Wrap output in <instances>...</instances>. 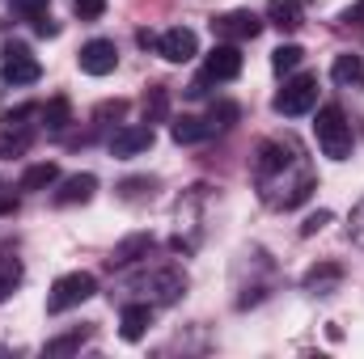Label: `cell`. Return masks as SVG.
<instances>
[{
  "mask_svg": "<svg viewBox=\"0 0 364 359\" xmlns=\"http://www.w3.org/2000/svg\"><path fill=\"white\" fill-rule=\"evenodd\" d=\"M314 136H318L322 157H331V161H348V157H352V123L343 118L339 106H322V110H318Z\"/></svg>",
  "mask_w": 364,
  "mask_h": 359,
  "instance_id": "obj_1",
  "label": "cell"
},
{
  "mask_svg": "<svg viewBox=\"0 0 364 359\" xmlns=\"http://www.w3.org/2000/svg\"><path fill=\"white\" fill-rule=\"evenodd\" d=\"M93 292H97V279L90 270H73V275H60L51 283V296H47V313H68L77 304H85Z\"/></svg>",
  "mask_w": 364,
  "mask_h": 359,
  "instance_id": "obj_2",
  "label": "cell"
},
{
  "mask_svg": "<svg viewBox=\"0 0 364 359\" xmlns=\"http://www.w3.org/2000/svg\"><path fill=\"white\" fill-rule=\"evenodd\" d=\"M272 106H275V114H284V118H301V114H309V110L318 106V77L301 72V77L284 81V89L275 93Z\"/></svg>",
  "mask_w": 364,
  "mask_h": 359,
  "instance_id": "obj_3",
  "label": "cell"
},
{
  "mask_svg": "<svg viewBox=\"0 0 364 359\" xmlns=\"http://www.w3.org/2000/svg\"><path fill=\"white\" fill-rule=\"evenodd\" d=\"M212 34L216 43H250L263 34V17H255L250 9H233V13L212 17Z\"/></svg>",
  "mask_w": 364,
  "mask_h": 359,
  "instance_id": "obj_4",
  "label": "cell"
},
{
  "mask_svg": "<svg viewBox=\"0 0 364 359\" xmlns=\"http://www.w3.org/2000/svg\"><path fill=\"white\" fill-rule=\"evenodd\" d=\"M0 77H4V85H34L43 77V68H38V60H34V51L26 43H4V68H0Z\"/></svg>",
  "mask_w": 364,
  "mask_h": 359,
  "instance_id": "obj_5",
  "label": "cell"
},
{
  "mask_svg": "<svg viewBox=\"0 0 364 359\" xmlns=\"http://www.w3.org/2000/svg\"><path fill=\"white\" fill-rule=\"evenodd\" d=\"M77 64H81V72H85V77H110V72L119 68V51H114V43H110V38H90V43L81 47Z\"/></svg>",
  "mask_w": 364,
  "mask_h": 359,
  "instance_id": "obj_6",
  "label": "cell"
},
{
  "mask_svg": "<svg viewBox=\"0 0 364 359\" xmlns=\"http://www.w3.org/2000/svg\"><path fill=\"white\" fill-rule=\"evenodd\" d=\"M203 77L208 81H237L242 77V51L237 43H216L203 60Z\"/></svg>",
  "mask_w": 364,
  "mask_h": 359,
  "instance_id": "obj_7",
  "label": "cell"
},
{
  "mask_svg": "<svg viewBox=\"0 0 364 359\" xmlns=\"http://www.w3.org/2000/svg\"><path fill=\"white\" fill-rule=\"evenodd\" d=\"M153 127L149 123H136V127H119L114 136H110V157H119V161H127V157H140V153H149L153 148Z\"/></svg>",
  "mask_w": 364,
  "mask_h": 359,
  "instance_id": "obj_8",
  "label": "cell"
},
{
  "mask_svg": "<svg viewBox=\"0 0 364 359\" xmlns=\"http://www.w3.org/2000/svg\"><path fill=\"white\" fill-rule=\"evenodd\" d=\"M157 55L170 60V64H186V60H195V55H199V38H195V30H186V26L166 30V34L157 38Z\"/></svg>",
  "mask_w": 364,
  "mask_h": 359,
  "instance_id": "obj_9",
  "label": "cell"
},
{
  "mask_svg": "<svg viewBox=\"0 0 364 359\" xmlns=\"http://www.w3.org/2000/svg\"><path fill=\"white\" fill-rule=\"evenodd\" d=\"M149 250H153V237H149V233H132L127 241L114 245V254H110L106 263H110V270H123V267H132L136 258H149Z\"/></svg>",
  "mask_w": 364,
  "mask_h": 359,
  "instance_id": "obj_10",
  "label": "cell"
},
{
  "mask_svg": "<svg viewBox=\"0 0 364 359\" xmlns=\"http://www.w3.org/2000/svg\"><path fill=\"white\" fill-rule=\"evenodd\" d=\"M149 326H153V309H149V304H127L123 317H119V334H123L127 343H140V338L149 334Z\"/></svg>",
  "mask_w": 364,
  "mask_h": 359,
  "instance_id": "obj_11",
  "label": "cell"
},
{
  "mask_svg": "<svg viewBox=\"0 0 364 359\" xmlns=\"http://www.w3.org/2000/svg\"><path fill=\"white\" fill-rule=\"evenodd\" d=\"M93 190H97V178H93V174H73V178H64V186L55 190V203H60V207H73V203H90Z\"/></svg>",
  "mask_w": 364,
  "mask_h": 359,
  "instance_id": "obj_12",
  "label": "cell"
},
{
  "mask_svg": "<svg viewBox=\"0 0 364 359\" xmlns=\"http://www.w3.org/2000/svg\"><path fill=\"white\" fill-rule=\"evenodd\" d=\"M216 127H212V118H195V114H182L170 123V136H174V144H199V140H208Z\"/></svg>",
  "mask_w": 364,
  "mask_h": 359,
  "instance_id": "obj_13",
  "label": "cell"
},
{
  "mask_svg": "<svg viewBox=\"0 0 364 359\" xmlns=\"http://www.w3.org/2000/svg\"><path fill=\"white\" fill-rule=\"evenodd\" d=\"M301 21H305L301 0H272L267 4V26H275V30L292 34V30H301Z\"/></svg>",
  "mask_w": 364,
  "mask_h": 359,
  "instance_id": "obj_14",
  "label": "cell"
},
{
  "mask_svg": "<svg viewBox=\"0 0 364 359\" xmlns=\"http://www.w3.org/2000/svg\"><path fill=\"white\" fill-rule=\"evenodd\" d=\"M38 118H43L47 131H64V127L73 123V101L60 93V97H51L47 106H38Z\"/></svg>",
  "mask_w": 364,
  "mask_h": 359,
  "instance_id": "obj_15",
  "label": "cell"
},
{
  "mask_svg": "<svg viewBox=\"0 0 364 359\" xmlns=\"http://www.w3.org/2000/svg\"><path fill=\"white\" fill-rule=\"evenodd\" d=\"M153 292H157V300L174 304L182 292H186V275H182V270H174V267L157 270V275H153Z\"/></svg>",
  "mask_w": 364,
  "mask_h": 359,
  "instance_id": "obj_16",
  "label": "cell"
},
{
  "mask_svg": "<svg viewBox=\"0 0 364 359\" xmlns=\"http://www.w3.org/2000/svg\"><path fill=\"white\" fill-rule=\"evenodd\" d=\"M331 77H335V85H360V81H364V60H360V55H352V51L335 55Z\"/></svg>",
  "mask_w": 364,
  "mask_h": 359,
  "instance_id": "obj_17",
  "label": "cell"
},
{
  "mask_svg": "<svg viewBox=\"0 0 364 359\" xmlns=\"http://www.w3.org/2000/svg\"><path fill=\"white\" fill-rule=\"evenodd\" d=\"M60 182V165L55 161H38V165H30L26 174H21V190H47V186H55Z\"/></svg>",
  "mask_w": 364,
  "mask_h": 359,
  "instance_id": "obj_18",
  "label": "cell"
},
{
  "mask_svg": "<svg viewBox=\"0 0 364 359\" xmlns=\"http://www.w3.org/2000/svg\"><path fill=\"white\" fill-rule=\"evenodd\" d=\"M343 279V267H335V263H322V267H314L305 275V287L309 292H318V296H331V287Z\"/></svg>",
  "mask_w": 364,
  "mask_h": 359,
  "instance_id": "obj_19",
  "label": "cell"
},
{
  "mask_svg": "<svg viewBox=\"0 0 364 359\" xmlns=\"http://www.w3.org/2000/svg\"><path fill=\"white\" fill-rule=\"evenodd\" d=\"M301 60H305V51H301L296 43H284V47H275V51H272L275 77H288V72H296V68H301Z\"/></svg>",
  "mask_w": 364,
  "mask_h": 359,
  "instance_id": "obj_20",
  "label": "cell"
},
{
  "mask_svg": "<svg viewBox=\"0 0 364 359\" xmlns=\"http://www.w3.org/2000/svg\"><path fill=\"white\" fill-rule=\"evenodd\" d=\"M170 114V93H166V85H153V89L144 93V123L153 127V123H161Z\"/></svg>",
  "mask_w": 364,
  "mask_h": 359,
  "instance_id": "obj_21",
  "label": "cell"
},
{
  "mask_svg": "<svg viewBox=\"0 0 364 359\" xmlns=\"http://www.w3.org/2000/svg\"><path fill=\"white\" fill-rule=\"evenodd\" d=\"M85 338H90V330H73V334H64V338H51L43 351H47V355H73V351H81Z\"/></svg>",
  "mask_w": 364,
  "mask_h": 359,
  "instance_id": "obj_22",
  "label": "cell"
},
{
  "mask_svg": "<svg viewBox=\"0 0 364 359\" xmlns=\"http://www.w3.org/2000/svg\"><path fill=\"white\" fill-rule=\"evenodd\" d=\"M17 283H21V263L17 258H0V300H9Z\"/></svg>",
  "mask_w": 364,
  "mask_h": 359,
  "instance_id": "obj_23",
  "label": "cell"
},
{
  "mask_svg": "<svg viewBox=\"0 0 364 359\" xmlns=\"http://www.w3.org/2000/svg\"><path fill=\"white\" fill-rule=\"evenodd\" d=\"M208 118H212V127H233V123L242 118V106H237V101H212Z\"/></svg>",
  "mask_w": 364,
  "mask_h": 359,
  "instance_id": "obj_24",
  "label": "cell"
},
{
  "mask_svg": "<svg viewBox=\"0 0 364 359\" xmlns=\"http://www.w3.org/2000/svg\"><path fill=\"white\" fill-rule=\"evenodd\" d=\"M26 148H30V136H26V131H13V127H9V131L0 136V157H4V161L21 157Z\"/></svg>",
  "mask_w": 364,
  "mask_h": 359,
  "instance_id": "obj_25",
  "label": "cell"
},
{
  "mask_svg": "<svg viewBox=\"0 0 364 359\" xmlns=\"http://www.w3.org/2000/svg\"><path fill=\"white\" fill-rule=\"evenodd\" d=\"M9 9H13L17 17H26V21H38V17L47 13V0H9Z\"/></svg>",
  "mask_w": 364,
  "mask_h": 359,
  "instance_id": "obj_26",
  "label": "cell"
},
{
  "mask_svg": "<svg viewBox=\"0 0 364 359\" xmlns=\"http://www.w3.org/2000/svg\"><path fill=\"white\" fill-rule=\"evenodd\" d=\"M73 13H77L81 21H97V17L106 13V0H73Z\"/></svg>",
  "mask_w": 364,
  "mask_h": 359,
  "instance_id": "obj_27",
  "label": "cell"
},
{
  "mask_svg": "<svg viewBox=\"0 0 364 359\" xmlns=\"http://www.w3.org/2000/svg\"><path fill=\"white\" fill-rule=\"evenodd\" d=\"M123 114H127V101H123V97H114V101H102V106L93 110V118H97V123H106V118H123Z\"/></svg>",
  "mask_w": 364,
  "mask_h": 359,
  "instance_id": "obj_28",
  "label": "cell"
},
{
  "mask_svg": "<svg viewBox=\"0 0 364 359\" xmlns=\"http://www.w3.org/2000/svg\"><path fill=\"white\" fill-rule=\"evenodd\" d=\"M331 224V211H314V216H305V224H301V237H314V233H322Z\"/></svg>",
  "mask_w": 364,
  "mask_h": 359,
  "instance_id": "obj_29",
  "label": "cell"
},
{
  "mask_svg": "<svg viewBox=\"0 0 364 359\" xmlns=\"http://www.w3.org/2000/svg\"><path fill=\"white\" fill-rule=\"evenodd\" d=\"M119 190H123V199H140V194H144V190H149V194H153V182H149V178H132V182H123V186H119Z\"/></svg>",
  "mask_w": 364,
  "mask_h": 359,
  "instance_id": "obj_30",
  "label": "cell"
},
{
  "mask_svg": "<svg viewBox=\"0 0 364 359\" xmlns=\"http://www.w3.org/2000/svg\"><path fill=\"white\" fill-rule=\"evenodd\" d=\"M34 34H43V38H55V34H60V21H55L51 13H43V17L34 21Z\"/></svg>",
  "mask_w": 364,
  "mask_h": 359,
  "instance_id": "obj_31",
  "label": "cell"
},
{
  "mask_svg": "<svg viewBox=\"0 0 364 359\" xmlns=\"http://www.w3.org/2000/svg\"><path fill=\"white\" fill-rule=\"evenodd\" d=\"M352 241H356V245H364V203L352 211Z\"/></svg>",
  "mask_w": 364,
  "mask_h": 359,
  "instance_id": "obj_32",
  "label": "cell"
},
{
  "mask_svg": "<svg viewBox=\"0 0 364 359\" xmlns=\"http://www.w3.org/2000/svg\"><path fill=\"white\" fill-rule=\"evenodd\" d=\"M136 43H140V47H157V34H153V30H140Z\"/></svg>",
  "mask_w": 364,
  "mask_h": 359,
  "instance_id": "obj_33",
  "label": "cell"
},
{
  "mask_svg": "<svg viewBox=\"0 0 364 359\" xmlns=\"http://www.w3.org/2000/svg\"><path fill=\"white\" fill-rule=\"evenodd\" d=\"M360 13H364V0H360Z\"/></svg>",
  "mask_w": 364,
  "mask_h": 359,
  "instance_id": "obj_34",
  "label": "cell"
}]
</instances>
